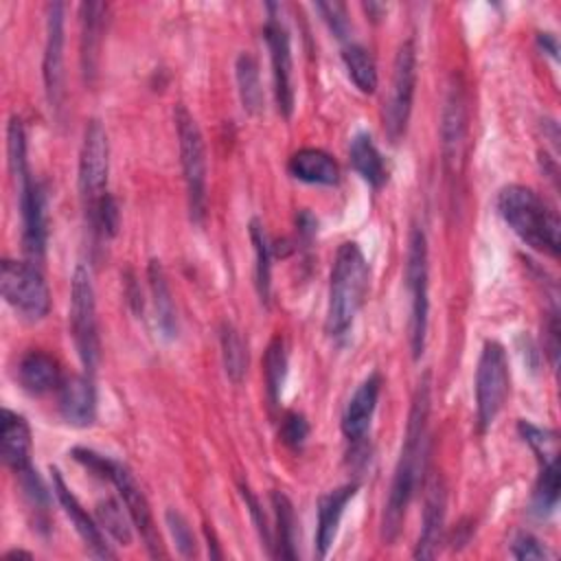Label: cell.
I'll return each instance as SVG.
<instances>
[{
  "instance_id": "6da1fadb",
  "label": "cell",
  "mask_w": 561,
  "mask_h": 561,
  "mask_svg": "<svg viewBox=\"0 0 561 561\" xmlns=\"http://www.w3.org/2000/svg\"><path fill=\"white\" fill-rule=\"evenodd\" d=\"M430 408H432V381H430V373H425L419 379L412 403H410L403 445H401V451H399V460H397L394 476H392V482H390L388 500H386V506H383L381 539L386 543H392L399 537L401 526L405 522L408 506L414 497V491H416L419 480H421L423 469H425Z\"/></svg>"
},
{
  "instance_id": "7a4b0ae2",
  "label": "cell",
  "mask_w": 561,
  "mask_h": 561,
  "mask_svg": "<svg viewBox=\"0 0 561 561\" xmlns=\"http://www.w3.org/2000/svg\"><path fill=\"white\" fill-rule=\"evenodd\" d=\"M497 213L504 224L533 250L557 256L561 221L557 210L530 186L508 184L497 193Z\"/></svg>"
},
{
  "instance_id": "3957f363",
  "label": "cell",
  "mask_w": 561,
  "mask_h": 561,
  "mask_svg": "<svg viewBox=\"0 0 561 561\" xmlns=\"http://www.w3.org/2000/svg\"><path fill=\"white\" fill-rule=\"evenodd\" d=\"M368 289V263L355 241H344L333 259L329 278V300L324 331L331 337H342L355 322Z\"/></svg>"
},
{
  "instance_id": "277c9868",
  "label": "cell",
  "mask_w": 561,
  "mask_h": 561,
  "mask_svg": "<svg viewBox=\"0 0 561 561\" xmlns=\"http://www.w3.org/2000/svg\"><path fill=\"white\" fill-rule=\"evenodd\" d=\"M175 131H178V147H180V162L184 173L186 186V204L188 217L193 224H202L206 217V147L202 129L195 116L186 110V105H175L173 112Z\"/></svg>"
},
{
  "instance_id": "5b68a950",
  "label": "cell",
  "mask_w": 561,
  "mask_h": 561,
  "mask_svg": "<svg viewBox=\"0 0 561 561\" xmlns=\"http://www.w3.org/2000/svg\"><path fill=\"white\" fill-rule=\"evenodd\" d=\"M427 237L421 226H412L408 237V252H405V270L403 280L410 298V348L412 357L419 359L425 351L427 340Z\"/></svg>"
},
{
  "instance_id": "8992f818",
  "label": "cell",
  "mask_w": 561,
  "mask_h": 561,
  "mask_svg": "<svg viewBox=\"0 0 561 561\" xmlns=\"http://www.w3.org/2000/svg\"><path fill=\"white\" fill-rule=\"evenodd\" d=\"M110 173V142L101 121L92 118L83 129V142L79 151V193L88 224L94 221L107 193Z\"/></svg>"
},
{
  "instance_id": "52a82bcc",
  "label": "cell",
  "mask_w": 561,
  "mask_h": 561,
  "mask_svg": "<svg viewBox=\"0 0 561 561\" xmlns=\"http://www.w3.org/2000/svg\"><path fill=\"white\" fill-rule=\"evenodd\" d=\"M70 333L79 353V359L88 375H94L99 362V324L96 300L90 267L79 263L70 280Z\"/></svg>"
},
{
  "instance_id": "ba28073f",
  "label": "cell",
  "mask_w": 561,
  "mask_h": 561,
  "mask_svg": "<svg viewBox=\"0 0 561 561\" xmlns=\"http://www.w3.org/2000/svg\"><path fill=\"white\" fill-rule=\"evenodd\" d=\"M508 383L511 375L506 351L500 342L486 340L476 366V416L480 432H486L504 408Z\"/></svg>"
},
{
  "instance_id": "9c48e42d",
  "label": "cell",
  "mask_w": 561,
  "mask_h": 561,
  "mask_svg": "<svg viewBox=\"0 0 561 561\" xmlns=\"http://www.w3.org/2000/svg\"><path fill=\"white\" fill-rule=\"evenodd\" d=\"M0 291L2 298L28 320H42L50 309L48 285L33 261L4 259L0 263Z\"/></svg>"
},
{
  "instance_id": "30bf717a",
  "label": "cell",
  "mask_w": 561,
  "mask_h": 561,
  "mask_svg": "<svg viewBox=\"0 0 561 561\" xmlns=\"http://www.w3.org/2000/svg\"><path fill=\"white\" fill-rule=\"evenodd\" d=\"M414 88H416V48L412 39H405L394 55L390 94L383 107V129L392 145H397L405 136L408 121L412 114V103H414Z\"/></svg>"
},
{
  "instance_id": "8fae6325",
  "label": "cell",
  "mask_w": 561,
  "mask_h": 561,
  "mask_svg": "<svg viewBox=\"0 0 561 561\" xmlns=\"http://www.w3.org/2000/svg\"><path fill=\"white\" fill-rule=\"evenodd\" d=\"M267 18L263 26L265 44L270 50L272 64V85H274V101L280 116L289 118L294 112V83H291V44L289 31L280 15V4H265Z\"/></svg>"
},
{
  "instance_id": "7c38bea8",
  "label": "cell",
  "mask_w": 561,
  "mask_h": 561,
  "mask_svg": "<svg viewBox=\"0 0 561 561\" xmlns=\"http://www.w3.org/2000/svg\"><path fill=\"white\" fill-rule=\"evenodd\" d=\"M103 480H110L121 500H123V506L127 508L129 517H131V524L136 526V530L140 533V539L147 548V552L151 557H164V546H162V539H160V533L153 524V515H151V506H149V500L147 495L142 493L140 484L136 482L134 473L129 471L127 465L110 458L107 460V467H105V476Z\"/></svg>"
},
{
  "instance_id": "4fadbf2b",
  "label": "cell",
  "mask_w": 561,
  "mask_h": 561,
  "mask_svg": "<svg viewBox=\"0 0 561 561\" xmlns=\"http://www.w3.org/2000/svg\"><path fill=\"white\" fill-rule=\"evenodd\" d=\"M467 156V107L462 85H449L440 112V158L443 171L449 182L460 180Z\"/></svg>"
},
{
  "instance_id": "5bb4252c",
  "label": "cell",
  "mask_w": 561,
  "mask_h": 561,
  "mask_svg": "<svg viewBox=\"0 0 561 561\" xmlns=\"http://www.w3.org/2000/svg\"><path fill=\"white\" fill-rule=\"evenodd\" d=\"M20 217H22V245L28 261L39 263L46 250V197L39 182L24 171L13 178Z\"/></svg>"
},
{
  "instance_id": "9a60e30c",
  "label": "cell",
  "mask_w": 561,
  "mask_h": 561,
  "mask_svg": "<svg viewBox=\"0 0 561 561\" xmlns=\"http://www.w3.org/2000/svg\"><path fill=\"white\" fill-rule=\"evenodd\" d=\"M64 2H50L46 7V42L42 59V77L48 105L55 114L61 112L64 103Z\"/></svg>"
},
{
  "instance_id": "2e32d148",
  "label": "cell",
  "mask_w": 561,
  "mask_h": 561,
  "mask_svg": "<svg viewBox=\"0 0 561 561\" xmlns=\"http://www.w3.org/2000/svg\"><path fill=\"white\" fill-rule=\"evenodd\" d=\"M53 473V493L55 497L59 500L64 513L68 515V519L72 522L75 530L79 533V537L83 539L88 552L96 559H114L116 552L110 548V543L105 541V535H103V528L99 526V522H94L88 511L81 506V502L77 500V495L68 489L64 476L59 473V469H50Z\"/></svg>"
},
{
  "instance_id": "e0dca14e",
  "label": "cell",
  "mask_w": 561,
  "mask_h": 561,
  "mask_svg": "<svg viewBox=\"0 0 561 561\" xmlns=\"http://www.w3.org/2000/svg\"><path fill=\"white\" fill-rule=\"evenodd\" d=\"M445 515H447V489L440 476H434L427 482L425 502H423V522L421 535L414 546V559H434L443 543L445 535Z\"/></svg>"
},
{
  "instance_id": "ac0fdd59",
  "label": "cell",
  "mask_w": 561,
  "mask_h": 561,
  "mask_svg": "<svg viewBox=\"0 0 561 561\" xmlns=\"http://www.w3.org/2000/svg\"><path fill=\"white\" fill-rule=\"evenodd\" d=\"M59 412L72 427H88L96 419V390L92 375H70L59 383Z\"/></svg>"
},
{
  "instance_id": "d6986e66",
  "label": "cell",
  "mask_w": 561,
  "mask_h": 561,
  "mask_svg": "<svg viewBox=\"0 0 561 561\" xmlns=\"http://www.w3.org/2000/svg\"><path fill=\"white\" fill-rule=\"evenodd\" d=\"M379 390H381V375L370 373L351 394L342 414V432L351 443H359L368 434V427L377 408Z\"/></svg>"
},
{
  "instance_id": "ffe728a7",
  "label": "cell",
  "mask_w": 561,
  "mask_h": 561,
  "mask_svg": "<svg viewBox=\"0 0 561 561\" xmlns=\"http://www.w3.org/2000/svg\"><path fill=\"white\" fill-rule=\"evenodd\" d=\"M357 484H342L318 500V528H316V557L324 559L335 541L346 504L355 497Z\"/></svg>"
},
{
  "instance_id": "44dd1931",
  "label": "cell",
  "mask_w": 561,
  "mask_h": 561,
  "mask_svg": "<svg viewBox=\"0 0 561 561\" xmlns=\"http://www.w3.org/2000/svg\"><path fill=\"white\" fill-rule=\"evenodd\" d=\"M0 451L4 465L20 476L31 465V430L22 414L4 408L0 427Z\"/></svg>"
},
{
  "instance_id": "7402d4cb",
  "label": "cell",
  "mask_w": 561,
  "mask_h": 561,
  "mask_svg": "<svg viewBox=\"0 0 561 561\" xmlns=\"http://www.w3.org/2000/svg\"><path fill=\"white\" fill-rule=\"evenodd\" d=\"M107 4L103 2H81L79 4V24H81V68L83 77L90 83L99 68V50L105 33Z\"/></svg>"
},
{
  "instance_id": "603a6c76",
  "label": "cell",
  "mask_w": 561,
  "mask_h": 561,
  "mask_svg": "<svg viewBox=\"0 0 561 561\" xmlns=\"http://www.w3.org/2000/svg\"><path fill=\"white\" fill-rule=\"evenodd\" d=\"M287 171L291 173V178L307 182V184L333 186L340 182V167L333 160V156H329L327 151L316 149V147L298 149L289 158Z\"/></svg>"
},
{
  "instance_id": "cb8c5ba5",
  "label": "cell",
  "mask_w": 561,
  "mask_h": 561,
  "mask_svg": "<svg viewBox=\"0 0 561 561\" xmlns=\"http://www.w3.org/2000/svg\"><path fill=\"white\" fill-rule=\"evenodd\" d=\"M20 386L31 394H44L59 388V366L53 355L44 351H28L18 364Z\"/></svg>"
},
{
  "instance_id": "d4e9b609",
  "label": "cell",
  "mask_w": 561,
  "mask_h": 561,
  "mask_svg": "<svg viewBox=\"0 0 561 561\" xmlns=\"http://www.w3.org/2000/svg\"><path fill=\"white\" fill-rule=\"evenodd\" d=\"M348 156H351V167L368 186L381 188L388 182V167L379 149L375 147L370 134L366 131L355 134L348 147Z\"/></svg>"
},
{
  "instance_id": "484cf974",
  "label": "cell",
  "mask_w": 561,
  "mask_h": 561,
  "mask_svg": "<svg viewBox=\"0 0 561 561\" xmlns=\"http://www.w3.org/2000/svg\"><path fill=\"white\" fill-rule=\"evenodd\" d=\"M147 278H149L151 298H153L158 329L162 331V335L167 340H173L178 335V311H175V302H173V296H171V289H169V283H167L160 261H156V259L149 261Z\"/></svg>"
},
{
  "instance_id": "4316f807",
  "label": "cell",
  "mask_w": 561,
  "mask_h": 561,
  "mask_svg": "<svg viewBox=\"0 0 561 561\" xmlns=\"http://www.w3.org/2000/svg\"><path fill=\"white\" fill-rule=\"evenodd\" d=\"M272 508H274V517H276V528H274V554L272 557H280V559H296V513H294V504L291 500L280 493L274 491L272 493Z\"/></svg>"
},
{
  "instance_id": "83f0119b",
  "label": "cell",
  "mask_w": 561,
  "mask_h": 561,
  "mask_svg": "<svg viewBox=\"0 0 561 561\" xmlns=\"http://www.w3.org/2000/svg\"><path fill=\"white\" fill-rule=\"evenodd\" d=\"M250 241L254 248V285L263 305H270L272 296V245L261 219H250Z\"/></svg>"
},
{
  "instance_id": "f1b7e54d",
  "label": "cell",
  "mask_w": 561,
  "mask_h": 561,
  "mask_svg": "<svg viewBox=\"0 0 561 561\" xmlns=\"http://www.w3.org/2000/svg\"><path fill=\"white\" fill-rule=\"evenodd\" d=\"M237 90L241 99V107L245 114L256 116L263 110V88L259 77V64L250 53H241L234 61Z\"/></svg>"
},
{
  "instance_id": "f546056e",
  "label": "cell",
  "mask_w": 561,
  "mask_h": 561,
  "mask_svg": "<svg viewBox=\"0 0 561 561\" xmlns=\"http://www.w3.org/2000/svg\"><path fill=\"white\" fill-rule=\"evenodd\" d=\"M342 61L351 81L362 94H373L377 90L379 77H377V64L370 50H366L357 42H346L342 48Z\"/></svg>"
},
{
  "instance_id": "4dcf8cb0",
  "label": "cell",
  "mask_w": 561,
  "mask_h": 561,
  "mask_svg": "<svg viewBox=\"0 0 561 561\" xmlns=\"http://www.w3.org/2000/svg\"><path fill=\"white\" fill-rule=\"evenodd\" d=\"M219 344H221V362H224L226 377L232 383H241L250 364L248 344L241 337V331L232 322H224L219 331Z\"/></svg>"
},
{
  "instance_id": "1f68e13d",
  "label": "cell",
  "mask_w": 561,
  "mask_h": 561,
  "mask_svg": "<svg viewBox=\"0 0 561 561\" xmlns=\"http://www.w3.org/2000/svg\"><path fill=\"white\" fill-rule=\"evenodd\" d=\"M287 377V348L280 335H274L265 348L263 357V379L270 405H276L283 392V383Z\"/></svg>"
},
{
  "instance_id": "d6a6232c",
  "label": "cell",
  "mask_w": 561,
  "mask_h": 561,
  "mask_svg": "<svg viewBox=\"0 0 561 561\" xmlns=\"http://www.w3.org/2000/svg\"><path fill=\"white\" fill-rule=\"evenodd\" d=\"M559 504V465L557 458H550L541 462L533 497H530V511L537 517H548Z\"/></svg>"
},
{
  "instance_id": "836d02e7",
  "label": "cell",
  "mask_w": 561,
  "mask_h": 561,
  "mask_svg": "<svg viewBox=\"0 0 561 561\" xmlns=\"http://www.w3.org/2000/svg\"><path fill=\"white\" fill-rule=\"evenodd\" d=\"M96 522L118 543L129 546V541H131V526L134 524H131V517H129L127 508H123L121 502H116L112 497L101 500L96 504Z\"/></svg>"
},
{
  "instance_id": "e575fe53",
  "label": "cell",
  "mask_w": 561,
  "mask_h": 561,
  "mask_svg": "<svg viewBox=\"0 0 561 561\" xmlns=\"http://www.w3.org/2000/svg\"><path fill=\"white\" fill-rule=\"evenodd\" d=\"M517 430H519V436L524 438V443L535 451L539 462L557 458V434L552 430L533 425L530 421H519Z\"/></svg>"
},
{
  "instance_id": "d590c367",
  "label": "cell",
  "mask_w": 561,
  "mask_h": 561,
  "mask_svg": "<svg viewBox=\"0 0 561 561\" xmlns=\"http://www.w3.org/2000/svg\"><path fill=\"white\" fill-rule=\"evenodd\" d=\"M164 519H167V528H169V533L173 537V543H175L178 552L182 557H186V559L195 557L197 554V539L193 535V528H191L188 519L180 511H175V508H169L164 513Z\"/></svg>"
},
{
  "instance_id": "8d00e7d4",
  "label": "cell",
  "mask_w": 561,
  "mask_h": 561,
  "mask_svg": "<svg viewBox=\"0 0 561 561\" xmlns=\"http://www.w3.org/2000/svg\"><path fill=\"white\" fill-rule=\"evenodd\" d=\"M239 493H241V497H243V502H245V508L250 511V517H252V522H254V528H256V533H259L263 546L267 548V552H270V557H272V554H274V530H272V526H270V522H267V517H265V513H263V508H261L259 497L252 493V489H250L248 482H243V480L239 482Z\"/></svg>"
},
{
  "instance_id": "74e56055",
  "label": "cell",
  "mask_w": 561,
  "mask_h": 561,
  "mask_svg": "<svg viewBox=\"0 0 561 561\" xmlns=\"http://www.w3.org/2000/svg\"><path fill=\"white\" fill-rule=\"evenodd\" d=\"M313 9L322 15L324 24L329 26V31L342 39V42H348V33H351V20H348V11H346V4L342 2H316Z\"/></svg>"
},
{
  "instance_id": "f35d334b",
  "label": "cell",
  "mask_w": 561,
  "mask_h": 561,
  "mask_svg": "<svg viewBox=\"0 0 561 561\" xmlns=\"http://www.w3.org/2000/svg\"><path fill=\"white\" fill-rule=\"evenodd\" d=\"M20 486H22V493L28 502L31 508H37L39 513H48V506H50V493L46 489V484L42 482V478L37 476V471L33 467H28L26 471H22L20 476Z\"/></svg>"
},
{
  "instance_id": "ab89813d",
  "label": "cell",
  "mask_w": 561,
  "mask_h": 561,
  "mask_svg": "<svg viewBox=\"0 0 561 561\" xmlns=\"http://www.w3.org/2000/svg\"><path fill=\"white\" fill-rule=\"evenodd\" d=\"M309 436V423L300 412H287L280 421V440L291 449H302Z\"/></svg>"
},
{
  "instance_id": "60d3db41",
  "label": "cell",
  "mask_w": 561,
  "mask_h": 561,
  "mask_svg": "<svg viewBox=\"0 0 561 561\" xmlns=\"http://www.w3.org/2000/svg\"><path fill=\"white\" fill-rule=\"evenodd\" d=\"M511 554L515 559H550L552 552L530 533H517L511 543Z\"/></svg>"
},
{
  "instance_id": "b9f144b4",
  "label": "cell",
  "mask_w": 561,
  "mask_h": 561,
  "mask_svg": "<svg viewBox=\"0 0 561 561\" xmlns=\"http://www.w3.org/2000/svg\"><path fill=\"white\" fill-rule=\"evenodd\" d=\"M296 226H298V232H300L305 239H311V237L316 234V230H318L316 217H313L311 213H307V210H300V213H298Z\"/></svg>"
},
{
  "instance_id": "7bdbcfd3",
  "label": "cell",
  "mask_w": 561,
  "mask_h": 561,
  "mask_svg": "<svg viewBox=\"0 0 561 561\" xmlns=\"http://www.w3.org/2000/svg\"><path fill=\"white\" fill-rule=\"evenodd\" d=\"M537 44L543 53H548L552 59L559 57V42H557V35L554 33H539L537 35Z\"/></svg>"
},
{
  "instance_id": "ee69618b",
  "label": "cell",
  "mask_w": 561,
  "mask_h": 561,
  "mask_svg": "<svg viewBox=\"0 0 561 561\" xmlns=\"http://www.w3.org/2000/svg\"><path fill=\"white\" fill-rule=\"evenodd\" d=\"M364 11H366V13H373V15H375L373 20H379L381 13H386V7L379 4V2H368V4H364Z\"/></svg>"
},
{
  "instance_id": "f6af8a7d",
  "label": "cell",
  "mask_w": 561,
  "mask_h": 561,
  "mask_svg": "<svg viewBox=\"0 0 561 561\" xmlns=\"http://www.w3.org/2000/svg\"><path fill=\"white\" fill-rule=\"evenodd\" d=\"M18 557H26V559H31L33 554L31 552H24V550H9L7 554H4V559L9 561V559H18Z\"/></svg>"
}]
</instances>
